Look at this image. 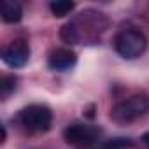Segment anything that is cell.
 Here are the masks:
<instances>
[{"label":"cell","instance_id":"obj_1","mask_svg":"<svg viewBox=\"0 0 149 149\" xmlns=\"http://www.w3.org/2000/svg\"><path fill=\"white\" fill-rule=\"evenodd\" d=\"M146 47H147L146 35L140 30H135V28L123 30L114 39V49L118 51L119 56H123L126 60L139 58L146 51Z\"/></svg>","mask_w":149,"mask_h":149},{"label":"cell","instance_id":"obj_2","mask_svg":"<svg viewBox=\"0 0 149 149\" xmlns=\"http://www.w3.org/2000/svg\"><path fill=\"white\" fill-rule=\"evenodd\" d=\"M149 111V98L142 93L132 95L126 100L116 104L111 111V118L116 123H132Z\"/></svg>","mask_w":149,"mask_h":149},{"label":"cell","instance_id":"obj_3","mask_svg":"<svg viewBox=\"0 0 149 149\" xmlns=\"http://www.w3.org/2000/svg\"><path fill=\"white\" fill-rule=\"evenodd\" d=\"M19 121L28 132H35V133L47 132L53 123V112L49 107L42 104H33L19 112Z\"/></svg>","mask_w":149,"mask_h":149},{"label":"cell","instance_id":"obj_4","mask_svg":"<svg viewBox=\"0 0 149 149\" xmlns=\"http://www.w3.org/2000/svg\"><path fill=\"white\" fill-rule=\"evenodd\" d=\"M102 128L100 126H91V125H81V123H72L63 130V137L70 146L77 147H88L95 146L98 139L102 137Z\"/></svg>","mask_w":149,"mask_h":149},{"label":"cell","instance_id":"obj_5","mask_svg":"<svg viewBox=\"0 0 149 149\" xmlns=\"http://www.w3.org/2000/svg\"><path fill=\"white\" fill-rule=\"evenodd\" d=\"M30 58V46L25 40H13L2 51V60L11 68H21Z\"/></svg>","mask_w":149,"mask_h":149},{"label":"cell","instance_id":"obj_6","mask_svg":"<svg viewBox=\"0 0 149 149\" xmlns=\"http://www.w3.org/2000/svg\"><path fill=\"white\" fill-rule=\"evenodd\" d=\"M47 63H49V67L53 70L65 72V70H70L74 65L77 63V54L72 49H56V51L51 53Z\"/></svg>","mask_w":149,"mask_h":149},{"label":"cell","instance_id":"obj_7","mask_svg":"<svg viewBox=\"0 0 149 149\" xmlns=\"http://www.w3.org/2000/svg\"><path fill=\"white\" fill-rule=\"evenodd\" d=\"M0 14L6 23H18L23 18V7L14 0H4L0 6Z\"/></svg>","mask_w":149,"mask_h":149},{"label":"cell","instance_id":"obj_8","mask_svg":"<svg viewBox=\"0 0 149 149\" xmlns=\"http://www.w3.org/2000/svg\"><path fill=\"white\" fill-rule=\"evenodd\" d=\"M74 7H76V4L68 2V0H53V2L49 4V9H51V13L56 18H63V16L70 14L74 11Z\"/></svg>","mask_w":149,"mask_h":149},{"label":"cell","instance_id":"obj_9","mask_svg":"<svg viewBox=\"0 0 149 149\" xmlns=\"http://www.w3.org/2000/svg\"><path fill=\"white\" fill-rule=\"evenodd\" d=\"M60 37H61V40H63L65 44H77V40H79V32H77V28L74 26L72 23H67L65 26H61Z\"/></svg>","mask_w":149,"mask_h":149},{"label":"cell","instance_id":"obj_10","mask_svg":"<svg viewBox=\"0 0 149 149\" xmlns=\"http://www.w3.org/2000/svg\"><path fill=\"white\" fill-rule=\"evenodd\" d=\"M14 88H16V77L14 76L2 77V83H0V93H2V97H7L11 91H14Z\"/></svg>","mask_w":149,"mask_h":149},{"label":"cell","instance_id":"obj_11","mask_svg":"<svg viewBox=\"0 0 149 149\" xmlns=\"http://www.w3.org/2000/svg\"><path fill=\"white\" fill-rule=\"evenodd\" d=\"M109 142H111V146H112L114 149H121V147H128V146H132V140H130V139H123V137L111 139Z\"/></svg>","mask_w":149,"mask_h":149},{"label":"cell","instance_id":"obj_12","mask_svg":"<svg viewBox=\"0 0 149 149\" xmlns=\"http://www.w3.org/2000/svg\"><path fill=\"white\" fill-rule=\"evenodd\" d=\"M91 149H114L112 146H111V142L107 140V142H102V144H95Z\"/></svg>","mask_w":149,"mask_h":149},{"label":"cell","instance_id":"obj_13","mask_svg":"<svg viewBox=\"0 0 149 149\" xmlns=\"http://www.w3.org/2000/svg\"><path fill=\"white\" fill-rule=\"evenodd\" d=\"M142 140H144V144H146V146L149 147V132H147V133H144V137H142Z\"/></svg>","mask_w":149,"mask_h":149},{"label":"cell","instance_id":"obj_14","mask_svg":"<svg viewBox=\"0 0 149 149\" xmlns=\"http://www.w3.org/2000/svg\"><path fill=\"white\" fill-rule=\"evenodd\" d=\"M93 109H95L93 105H90V107H88V114H86L88 118H93Z\"/></svg>","mask_w":149,"mask_h":149},{"label":"cell","instance_id":"obj_15","mask_svg":"<svg viewBox=\"0 0 149 149\" xmlns=\"http://www.w3.org/2000/svg\"><path fill=\"white\" fill-rule=\"evenodd\" d=\"M7 139V132H6V126H2V142Z\"/></svg>","mask_w":149,"mask_h":149}]
</instances>
